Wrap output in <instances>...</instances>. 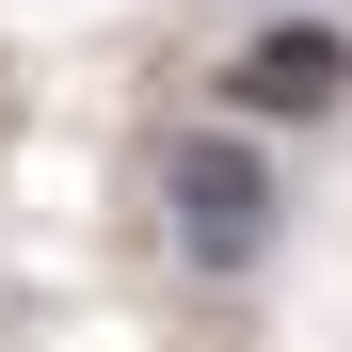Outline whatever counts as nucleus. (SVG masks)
<instances>
[{
    "label": "nucleus",
    "instance_id": "obj_1",
    "mask_svg": "<svg viewBox=\"0 0 352 352\" xmlns=\"http://www.w3.org/2000/svg\"><path fill=\"white\" fill-rule=\"evenodd\" d=\"M160 208H176V256H192V272H256V256H272V224H288L272 160H256L241 129H192V144H160Z\"/></svg>",
    "mask_w": 352,
    "mask_h": 352
},
{
    "label": "nucleus",
    "instance_id": "obj_2",
    "mask_svg": "<svg viewBox=\"0 0 352 352\" xmlns=\"http://www.w3.org/2000/svg\"><path fill=\"white\" fill-rule=\"evenodd\" d=\"M336 96H352V32H320V16H272V32H241V65H224V112H241V129H320Z\"/></svg>",
    "mask_w": 352,
    "mask_h": 352
}]
</instances>
